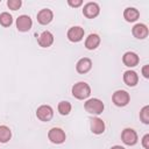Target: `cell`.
<instances>
[{
	"mask_svg": "<svg viewBox=\"0 0 149 149\" xmlns=\"http://www.w3.org/2000/svg\"><path fill=\"white\" fill-rule=\"evenodd\" d=\"M72 94L77 99H86L91 94V87L85 81H79L72 86Z\"/></svg>",
	"mask_w": 149,
	"mask_h": 149,
	"instance_id": "cell-1",
	"label": "cell"
},
{
	"mask_svg": "<svg viewBox=\"0 0 149 149\" xmlns=\"http://www.w3.org/2000/svg\"><path fill=\"white\" fill-rule=\"evenodd\" d=\"M84 107H85L86 112H88L91 114H100L104 111V102L100 99L92 98L85 102Z\"/></svg>",
	"mask_w": 149,
	"mask_h": 149,
	"instance_id": "cell-2",
	"label": "cell"
},
{
	"mask_svg": "<svg viewBox=\"0 0 149 149\" xmlns=\"http://www.w3.org/2000/svg\"><path fill=\"white\" fill-rule=\"evenodd\" d=\"M48 137L49 140L52 142V143H56V144H61L65 141V133L63 129L61 128H51L48 133Z\"/></svg>",
	"mask_w": 149,
	"mask_h": 149,
	"instance_id": "cell-3",
	"label": "cell"
},
{
	"mask_svg": "<svg viewBox=\"0 0 149 149\" xmlns=\"http://www.w3.org/2000/svg\"><path fill=\"white\" fill-rule=\"evenodd\" d=\"M112 99H113V102L116 106L122 107V106H126L129 102V94H128V92H126L123 90H118L113 93Z\"/></svg>",
	"mask_w": 149,
	"mask_h": 149,
	"instance_id": "cell-4",
	"label": "cell"
},
{
	"mask_svg": "<svg viewBox=\"0 0 149 149\" xmlns=\"http://www.w3.org/2000/svg\"><path fill=\"white\" fill-rule=\"evenodd\" d=\"M121 139H122V142L127 146H134L136 142H137V134L134 129L132 128H126L122 130V134H121Z\"/></svg>",
	"mask_w": 149,
	"mask_h": 149,
	"instance_id": "cell-5",
	"label": "cell"
},
{
	"mask_svg": "<svg viewBox=\"0 0 149 149\" xmlns=\"http://www.w3.org/2000/svg\"><path fill=\"white\" fill-rule=\"evenodd\" d=\"M54 115V111L49 105H42L36 111V116L41 121H49Z\"/></svg>",
	"mask_w": 149,
	"mask_h": 149,
	"instance_id": "cell-6",
	"label": "cell"
},
{
	"mask_svg": "<svg viewBox=\"0 0 149 149\" xmlns=\"http://www.w3.org/2000/svg\"><path fill=\"white\" fill-rule=\"evenodd\" d=\"M33 26V21L28 15H20L16 19V28L20 31H28Z\"/></svg>",
	"mask_w": 149,
	"mask_h": 149,
	"instance_id": "cell-7",
	"label": "cell"
},
{
	"mask_svg": "<svg viewBox=\"0 0 149 149\" xmlns=\"http://www.w3.org/2000/svg\"><path fill=\"white\" fill-rule=\"evenodd\" d=\"M99 12H100V8H99V5L97 2H87L84 6V9H83L84 15L88 19L95 17L99 14Z\"/></svg>",
	"mask_w": 149,
	"mask_h": 149,
	"instance_id": "cell-8",
	"label": "cell"
},
{
	"mask_svg": "<svg viewBox=\"0 0 149 149\" xmlns=\"http://www.w3.org/2000/svg\"><path fill=\"white\" fill-rule=\"evenodd\" d=\"M83 37H84V29L79 26L71 27L68 30V38L71 42H79Z\"/></svg>",
	"mask_w": 149,
	"mask_h": 149,
	"instance_id": "cell-9",
	"label": "cell"
},
{
	"mask_svg": "<svg viewBox=\"0 0 149 149\" xmlns=\"http://www.w3.org/2000/svg\"><path fill=\"white\" fill-rule=\"evenodd\" d=\"M37 42H38V44H40L41 47L48 48V47H50V45L54 43V35H52L50 31L45 30V31H43V33L38 36Z\"/></svg>",
	"mask_w": 149,
	"mask_h": 149,
	"instance_id": "cell-10",
	"label": "cell"
},
{
	"mask_svg": "<svg viewBox=\"0 0 149 149\" xmlns=\"http://www.w3.org/2000/svg\"><path fill=\"white\" fill-rule=\"evenodd\" d=\"M54 17V14L50 9L48 8H44V9H41L38 13H37V21L41 23V24H48L49 22H51Z\"/></svg>",
	"mask_w": 149,
	"mask_h": 149,
	"instance_id": "cell-11",
	"label": "cell"
},
{
	"mask_svg": "<svg viewBox=\"0 0 149 149\" xmlns=\"http://www.w3.org/2000/svg\"><path fill=\"white\" fill-rule=\"evenodd\" d=\"M133 35L140 40L146 38L148 36V27L144 23H136L133 27Z\"/></svg>",
	"mask_w": 149,
	"mask_h": 149,
	"instance_id": "cell-12",
	"label": "cell"
},
{
	"mask_svg": "<svg viewBox=\"0 0 149 149\" xmlns=\"http://www.w3.org/2000/svg\"><path fill=\"white\" fill-rule=\"evenodd\" d=\"M122 62L126 66H129V68H133L135 65H137L139 63V56L135 54V52H132V51H128L123 55L122 57Z\"/></svg>",
	"mask_w": 149,
	"mask_h": 149,
	"instance_id": "cell-13",
	"label": "cell"
},
{
	"mask_svg": "<svg viewBox=\"0 0 149 149\" xmlns=\"http://www.w3.org/2000/svg\"><path fill=\"white\" fill-rule=\"evenodd\" d=\"M91 68H92V62L90 58H86V57L80 58L76 64V69L79 73H86L87 71L91 70Z\"/></svg>",
	"mask_w": 149,
	"mask_h": 149,
	"instance_id": "cell-14",
	"label": "cell"
},
{
	"mask_svg": "<svg viewBox=\"0 0 149 149\" xmlns=\"http://www.w3.org/2000/svg\"><path fill=\"white\" fill-rule=\"evenodd\" d=\"M123 81L128 85V86H135L139 81V76L135 71L128 70L123 73Z\"/></svg>",
	"mask_w": 149,
	"mask_h": 149,
	"instance_id": "cell-15",
	"label": "cell"
},
{
	"mask_svg": "<svg viewBox=\"0 0 149 149\" xmlns=\"http://www.w3.org/2000/svg\"><path fill=\"white\" fill-rule=\"evenodd\" d=\"M91 130L94 134H101L105 130V123L101 119L99 118H93L91 119Z\"/></svg>",
	"mask_w": 149,
	"mask_h": 149,
	"instance_id": "cell-16",
	"label": "cell"
},
{
	"mask_svg": "<svg viewBox=\"0 0 149 149\" xmlns=\"http://www.w3.org/2000/svg\"><path fill=\"white\" fill-rule=\"evenodd\" d=\"M123 16H125V19H126L128 22H134V21H136V20L139 19L140 13H139V10H137L136 8H134V7H127V8L125 9V12H123Z\"/></svg>",
	"mask_w": 149,
	"mask_h": 149,
	"instance_id": "cell-17",
	"label": "cell"
},
{
	"mask_svg": "<svg viewBox=\"0 0 149 149\" xmlns=\"http://www.w3.org/2000/svg\"><path fill=\"white\" fill-rule=\"evenodd\" d=\"M99 43H100V37L97 34H90L85 41V47L88 50H93L99 45Z\"/></svg>",
	"mask_w": 149,
	"mask_h": 149,
	"instance_id": "cell-18",
	"label": "cell"
},
{
	"mask_svg": "<svg viewBox=\"0 0 149 149\" xmlns=\"http://www.w3.org/2000/svg\"><path fill=\"white\" fill-rule=\"evenodd\" d=\"M12 132L7 126H0V142L6 143L10 140Z\"/></svg>",
	"mask_w": 149,
	"mask_h": 149,
	"instance_id": "cell-19",
	"label": "cell"
},
{
	"mask_svg": "<svg viewBox=\"0 0 149 149\" xmlns=\"http://www.w3.org/2000/svg\"><path fill=\"white\" fill-rule=\"evenodd\" d=\"M58 112L62 114V115H68L70 112H71V104L69 101H61L58 104Z\"/></svg>",
	"mask_w": 149,
	"mask_h": 149,
	"instance_id": "cell-20",
	"label": "cell"
},
{
	"mask_svg": "<svg viewBox=\"0 0 149 149\" xmlns=\"http://www.w3.org/2000/svg\"><path fill=\"white\" fill-rule=\"evenodd\" d=\"M13 22V17L9 13L7 12H3L0 14V23L3 26V27H9Z\"/></svg>",
	"mask_w": 149,
	"mask_h": 149,
	"instance_id": "cell-21",
	"label": "cell"
},
{
	"mask_svg": "<svg viewBox=\"0 0 149 149\" xmlns=\"http://www.w3.org/2000/svg\"><path fill=\"white\" fill-rule=\"evenodd\" d=\"M140 119L143 123H149V106H144L140 112Z\"/></svg>",
	"mask_w": 149,
	"mask_h": 149,
	"instance_id": "cell-22",
	"label": "cell"
},
{
	"mask_svg": "<svg viewBox=\"0 0 149 149\" xmlns=\"http://www.w3.org/2000/svg\"><path fill=\"white\" fill-rule=\"evenodd\" d=\"M21 5H22L21 0H8V1H7V6H8L10 9H13V10L19 9V8L21 7Z\"/></svg>",
	"mask_w": 149,
	"mask_h": 149,
	"instance_id": "cell-23",
	"label": "cell"
},
{
	"mask_svg": "<svg viewBox=\"0 0 149 149\" xmlns=\"http://www.w3.org/2000/svg\"><path fill=\"white\" fill-rule=\"evenodd\" d=\"M142 146L146 149H149V134H146L142 139Z\"/></svg>",
	"mask_w": 149,
	"mask_h": 149,
	"instance_id": "cell-24",
	"label": "cell"
},
{
	"mask_svg": "<svg viewBox=\"0 0 149 149\" xmlns=\"http://www.w3.org/2000/svg\"><path fill=\"white\" fill-rule=\"evenodd\" d=\"M68 3H69L71 7H79V6L83 3V1H81V0H69Z\"/></svg>",
	"mask_w": 149,
	"mask_h": 149,
	"instance_id": "cell-25",
	"label": "cell"
},
{
	"mask_svg": "<svg viewBox=\"0 0 149 149\" xmlns=\"http://www.w3.org/2000/svg\"><path fill=\"white\" fill-rule=\"evenodd\" d=\"M142 74L144 78H149V65H144L142 68Z\"/></svg>",
	"mask_w": 149,
	"mask_h": 149,
	"instance_id": "cell-26",
	"label": "cell"
},
{
	"mask_svg": "<svg viewBox=\"0 0 149 149\" xmlns=\"http://www.w3.org/2000/svg\"><path fill=\"white\" fill-rule=\"evenodd\" d=\"M111 149H125V148L121 147V146H114V147H112Z\"/></svg>",
	"mask_w": 149,
	"mask_h": 149,
	"instance_id": "cell-27",
	"label": "cell"
}]
</instances>
